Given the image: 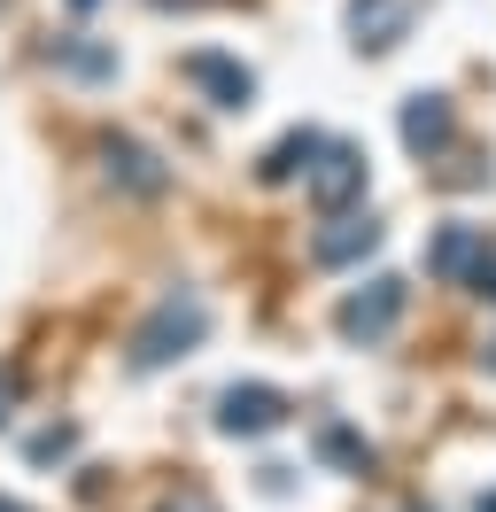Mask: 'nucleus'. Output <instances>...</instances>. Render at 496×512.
I'll return each mask as SVG.
<instances>
[{
	"instance_id": "ddd939ff",
	"label": "nucleus",
	"mask_w": 496,
	"mask_h": 512,
	"mask_svg": "<svg viewBox=\"0 0 496 512\" xmlns=\"http://www.w3.org/2000/svg\"><path fill=\"white\" fill-rule=\"evenodd\" d=\"M318 450H326V458H334V466H349V474H365V466H372V450L357 443V435H349V427H318Z\"/></svg>"
},
{
	"instance_id": "f3484780",
	"label": "nucleus",
	"mask_w": 496,
	"mask_h": 512,
	"mask_svg": "<svg viewBox=\"0 0 496 512\" xmlns=\"http://www.w3.org/2000/svg\"><path fill=\"white\" fill-rule=\"evenodd\" d=\"M8 396H16V381H8V373H0V419H8Z\"/></svg>"
},
{
	"instance_id": "0eeeda50",
	"label": "nucleus",
	"mask_w": 496,
	"mask_h": 512,
	"mask_svg": "<svg viewBox=\"0 0 496 512\" xmlns=\"http://www.w3.org/2000/svg\"><path fill=\"white\" fill-rule=\"evenodd\" d=\"M372 249H380V225H372V218H349V210H334V218H326V233L310 241V256H318V264H357V256H372Z\"/></svg>"
},
{
	"instance_id": "4be33fe9",
	"label": "nucleus",
	"mask_w": 496,
	"mask_h": 512,
	"mask_svg": "<svg viewBox=\"0 0 496 512\" xmlns=\"http://www.w3.org/2000/svg\"><path fill=\"white\" fill-rule=\"evenodd\" d=\"M70 8H93V0H70Z\"/></svg>"
},
{
	"instance_id": "2eb2a0df",
	"label": "nucleus",
	"mask_w": 496,
	"mask_h": 512,
	"mask_svg": "<svg viewBox=\"0 0 496 512\" xmlns=\"http://www.w3.org/2000/svg\"><path fill=\"white\" fill-rule=\"evenodd\" d=\"M473 288H481V295L496 303V256H481V264H473Z\"/></svg>"
},
{
	"instance_id": "f257e3e1",
	"label": "nucleus",
	"mask_w": 496,
	"mask_h": 512,
	"mask_svg": "<svg viewBox=\"0 0 496 512\" xmlns=\"http://www.w3.org/2000/svg\"><path fill=\"white\" fill-rule=\"evenodd\" d=\"M210 334V311H202V295H163L148 311V326L132 334V373H163V365H179L194 342Z\"/></svg>"
},
{
	"instance_id": "39448f33",
	"label": "nucleus",
	"mask_w": 496,
	"mask_h": 512,
	"mask_svg": "<svg viewBox=\"0 0 496 512\" xmlns=\"http://www.w3.org/2000/svg\"><path fill=\"white\" fill-rule=\"evenodd\" d=\"M101 163H109V187H124V194H140V202H155V194L171 187V171H163V156L155 148H140V140H101Z\"/></svg>"
},
{
	"instance_id": "1a4fd4ad",
	"label": "nucleus",
	"mask_w": 496,
	"mask_h": 512,
	"mask_svg": "<svg viewBox=\"0 0 496 512\" xmlns=\"http://www.w3.org/2000/svg\"><path fill=\"white\" fill-rule=\"evenodd\" d=\"M481 256H489V233H481V225H442L434 249H427V272L434 280H465Z\"/></svg>"
},
{
	"instance_id": "dca6fc26",
	"label": "nucleus",
	"mask_w": 496,
	"mask_h": 512,
	"mask_svg": "<svg viewBox=\"0 0 496 512\" xmlns=\"http://www.w3.org/2000/svg\"><path fill=\"white\" fill-rule=\"evenodd\" d=\"M163 512H217V505H210V497H202V489H186L179 505H163Z\"/></svg>"
},
{
	"instance_id": "9b49d317",
	"label": "nucleus",
	"mask_w": 496,
	"mask_h": 512,
	"mask_svg": "<svg viewBox=\"0 0 496 512\" xmlns=\"http://www.w3.org/2000/svg\"><path fill=\"white\" fill-rule=\"evenodd\" d=\"M310 156H318V132H287L272 156L256 163V179H264V187H287L295 171H310Z\"/></svg>"
},
{
	"instance_id": "7ed1b4c3",
	"label": "nucleus",
	"mask_w": 496,
	"mask_h": 512,
	"mask_svg": "<svg viewBox=\"0 0 496 512\" xmlns=\"http://www.w3.org/2000/svg\"><path fill=\"white\" fill-rule=\"evenodd\" d=\"M403 303H411L403 280H365V288L341 303V334H349V342H380V334H396Z\"/></svg>"
},
{
	"instance_id": "412c9836",
	"label": "nucleus",
	"mask_w": 496,
	"mask_h": 512,
	"mask_svg": "<svg viewBox=\"0 0 496 512\" xmlns=\"http://www.w3.org/2000/svg\"><path fill=\"white\" fill-rule=\"evenodd\" d=\"M481 512H496V497H481Z\"/></svg>"
},
{
	"instance_id": "6e6552de",
	"label": "nucleus",
	"mask_w": 496,
	"mask_h": 512,
	"mask_svg": "<svg viewBox=\"0 0 496 512\" xmlns=\"http://www.w3.org/2000/svg\"><path fill=\"white\" fill-rule=\"evenodd\" d=\"M403 148H411V156H442V148H450V101L442 94L403 101Z\"/></svg>"
},
{
	"instance_id": "aec40b11",
	"label": "nucleus",
	"mask_w": 496,
	"mask_h": 512,
	"mask_svg": "<svg viewBox=\"0 0 496 512\" xmlns=\"http://www.w3.org/2000/svg\"><path fill=\"white\" fill-rule=\"evenodd\" d=\"M0 512H24V505H16V497H0Z\"/></svg>"
},
{
	"instance_id": "20e7f679",
	"label": "nucleus",
	"mask_w": 496,
	"mask_h": 512,
	"mask_svg": "<svg viewBox=\"0 0 496 512\" xmlns=\"http://www.w3.org/2000/svg\"><path fill=\"white\" fill-rule=\"evenodd\" d=\"M217 427H225V435H272V427H287V396L264 388V381L225 388V396H217Z\"/></svg>"
},
{
	"instance_id": "f03ea898",
	"label": "nucleus",
	"mask_w": 496,
	"mask_h": 512,
	"mask_svg": "<svg viewBox=\"0 0 496 512\" xmlns=\"http://www.w3.org/2000/svg\"><path fill=\"white\" fill-rule=\"evenodd\" d=\"M303 187H310V202L334 218V210H349V202L365 194V156H357L349 140H318V156H310Z\"/></svg>"
},
{
	"instance_id": "4468645a",
	"label": "nucleus",
	"mask_w": 496,
	"mask_h": 512,
	"mask_svg": "<svg viewBox=\"0 0 496 512\" xmlns=\"http://www.w3.org/2000/svg\"><path fill=\"white\" fill-rule=\"evenodd\" d=\"M70 450H78V427H39V435H31V466H55Z\"/></svg>"
},
{
	"instance_id": "a211bd4d",
	"label": "nucleus",
	"mask_w": 496,
	"mask_h": 512,
	"mask_svg": "<svg viewBox=\"0 0 496 512\" xmlns=\"http://www.w3.org/2000/svg\"><path fill=\"white\" fill-rule=\"evenodd\" d=\"M155 8H202V0H155Z\"/></svg>"
},
{
	"instance_id": "9d476101",
	"label": "nucleus",
	"mask_w": 496,
	"mask_h": 512,
	"mask_svg": "<svg viewBox=\"0 0 496 512\" xmlns=\"http://www.w3.org/2000/svg\"><path fill=\"white\" fill-rule=\"evenodd\" d=\"M403 24H411L403 0H349V32H357L365 55H388V47L403 39Z\"/></svg>"
},
{
	"instance_id": "6ab92c4d",
	"label": "nucleus",
	"mask_w": 496,
	"mask_h": 512,
	"mask_svg": "<svg viewBox=\"0 0 496 512\" xmlns=\"http://www.w3.org/2000/svg\"><path fill=\"white\" fill-rule=\"evenodd\" d=\"M481 365H489V373H496V342H489V350H481Z\"/></svg>"
},
{
	"instance_id": "423d86ee",
	"label": "nucleus",
	"mask_w": 496,
	"mask_h": 512,
	"mask_svg": "<svg viewBox=\"0 0 496 512\" xmlns=\"http://www.w3.org/2000/svg\"><path fill=\"white\" fill-rule=\"evenodd\" d=\"M179 78H186V86H202L217 109H248V101H256V78H248L233 55H210V47H194V55L179 63Z\"/></svg>"
},
{
	"instance_id": "f8f14e48",
	"label": "nucleus",
	"mask_w": 496,
	"mask_h": 512,
	"mask_svg": "<svg viewBox=\"0 0 496 512\" xmlns=\"http://www.w3.org/2000/svg\"><path fill=\"white\" fill-rule=\"evenodd\" d=\"M55 70H70V78H117V47H86V39H55Z\"/></svg>"
}]
</instances>
